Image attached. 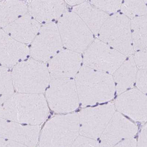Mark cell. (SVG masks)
Returning a JSON list of instances; mask_svg holds the SVG:
<instances>
[{
  "label": "cell",
  "mask_w": 147,
  "mask_h": 147,
  "mask_svg": "<svg viewBox=\"0 0 147 147\" xmlns=\"http://www.w3.org/2000/svg\"><path fill=\"white\" fill-rule=\"evenodd\" d=\"M63 46L57 25L49 23L41 26L32 41L30 53L32 59L45 63L62 50Z\"/></svg>",
  "instance_id": "obj_10"
},
{
  "label": "cell",
  "mask_w": 147,
  "mask_h": 147,
  "mask_svg": "<svg viewBox=\"0 0 147 147\" xmlns=\"http://www.w3.org/2000/svg\"><path fill=\"white\" fill-rule=\"evenodd\" d=\"M127 57L98 38L94 39L84 52V65L93 69L111 74Z\"/></svg>",
  "instance_id": "obj_8"
},
{
  "label": "cell",
  "mask_w": 147,
  "mask_h": 147,
  "mask_svg": "<svg viewBox=\"0 0 147 147\" xmlns=\"http://www.w3.org/2000/svg\"><path fill=\"white\" fill-rule=\"evenodd\" d=\"M137 126L119 112H115L100 137V147H111L123 140L133 138Z\"/></svg>",
  "instance_id": "obj_12"
},
{
  "label": "cell",
  "mask_w": 147,
  "mask_h": 147,
  "mask_svg": "<svg viewBox=\"0 0 147 147\" xmlns=\"http://www.w3.org/2000/svg\"><path fill=\"white\" fill-rule=\"evenodd\" d=\"M115 111L112 102L81 110L78 114L80 135L95 140L100 137Z\"/></svg>",
  "instance_id": "obj_9"
},
{
  "label": "cell",
  "mask_w": 147,
  "mask_h": 147,
  "mask_svg": "<svg viewBox=\"0 0 147 147\" xmlns=\"http://www.w3.org/2000/svg\"><path fill=\"white\" fill-rule=\"evenodd\" d=\"M79 102L83 107L112 99L115 86L111 75L83 65L74 80Z\"/></svg>",
  "instance_id": "obj_2"
},
{
  "label": "cell",
  "mask_w": 147,
  "mask_h": 147,
  "mask_svg": "<svg viewBox=\"0 0 147 147\" xmlns=\"http://www.w3.org/2000/svg\"><path fill=\"white\" fill-rule=\"evenodd\" d=\"M58 29L63 46L81 53L94 40V34L74 12L65 11L59 19Z\"/></svg>",
  "instance_id": "obj_5"
},
{
  "label": "cell",
  "mask_w": 147,
  "mask_h": 147,
  "mask_svg": "<svg viewBox=\"0 0 147 147\" xmlns=\"http://www.w3.org/2000/svg\"><path fill=\"white\" fill-rule=\"evenodd\" d=\"M77 113L56 115L45 124L40 138V147H70L79 136Z\"/></svg>",
  "instance_id": "obj_4"
},
{
  "label": "cell",
  "mask_w": 147,
  "mask_h": 147,
  "mask_svg": "<svg viewBox=\"0 0 147 147\" xmlns=\"http://www.w3.org/2000/svg\"><path fill=\"white\" fill-rule=\"evenodd\" d=\"M66 11L63 1H33L28 3V13L38 22L45 24L59 19Z\"/></svg>",
  "instance_id": "obj_17"
},
{
  "label": "cell",
  "mask_w": 147,
  "mask_h": 147,
  "mask_svg": "<svg viewBox=\"0 0 147 147\" xmlns=\"http://www.w3.org/2000/svg\"><path fill=\"white\" fill-rule=\"evenodd\" d=\"M111 147H137V141L131 138L123 140Z\"/></svg>",
  "instance_id": "obj_29"
},
{
  "label": "cell",
  "mask_w": 147,
  "mask_h": 147,
  "mask_svg": "<svg viewBox=\"0 0 147 147\" xmlns=\"http://www.w3.org/2000/svg\"><path fill=\"white\" fill-rule=\"evenodd\" d=\"M82 62L81 53L62 49L49 60L48 70L51 78H71L76 76Z\"/></svg>",
  "instance_id": "obj_14"
},
{
  "label": "cell",
  "mask_w": 147,
  "mask_h": 147,
  "mask_svg": "<svg viewBox=\"0 0 147 147\" xmlns=\"http://www.w3.org/2000/svg\"><path fill=\"white\" fill-rule=\"evenodd\" d=\"M133 58L138 69L147 68V50H140L134 53Z\"/></svg>",
  "instance_id": "obj_27"
},
{
  "label": "cell",
  "mask_w": 147,
  "mask_h": 147,
  "mask_svg": "<svg viewBox=\"0 0 147 147\" xmlns=\"http://www.w3.org/2000/svg\"><path fill=\"white\" fill-rule=\"evenodd\" d=\"M92 5L103 11L108 13H115L121 9V1H91Z\"/></svg>",
  "instance_id": "obj_24"
},
{
  "label": "cell",
  "mask_w": 147,
  "mask_h": 147,
  "mask_svg": "<svg viewBox=\"0 0 147 147\" xmlns=\"http://www.w3.org/2000/svg\"><path fill=\"white\" fill-rule=\"evenodd\" d=\"M40 28V23L27 12L3 30L14 40L26 45L32 43Z\"/></svg>",
  "instance_id": "obj_16"
},
{
  "label": "cell",
  "mask_w": 147,
  "mask_h": 147,
  "mask_svg": "<svg viewBox=\"0 0 147 147\" xmlns=\"http://www.w3.org/2000/svg\"><path fill=\"white\" fill-rule=\"evenodd\" d=\"M11 75L14 89L26 94H42L51 78L45 63L34 59L18 63L13 67Z\"/></svg>",
  "instance_id": "obj_3"
},
{
  "label": "cell",
  "mask_w": 147,
  "mask_h": 147,
  "mask_svg": "<svg viewBox=\"0 0 147 147\" xmlns=\"http://www.w3.org/2000/svg\"><path fill=\"white\" fill-rule=\"evenodd\" d=\"M70 147H100V146L96 140L80 135L75 140Z\"/></svg>",
  "instance_id": "obj_25"
},
{
  "label": "cell",
  "mask_w": 147,
  "mask_h": 147,
  "mask_svg": "<svg viewBox=\"0 0 147 147\" xmlns=\"http://www.w3.org/2000/svg\"><path fill=\"white\" fill-rule=\"evenodd\" d=\"M114 105L119 113L134 121H147V96L138 89H129L119 94Z\"/></svg>",
  "instance_id": "obj_11"
},
{
  "label": "cell",
  "mask_w": 147,
  "mask_h": 147,
  "mask_svg": "<svg viewBox=\"0 0 147 147\" xmlns=\"http://www.w3.org/2000/svg\"><path fill=\"white\" fill-rule=\"evenodd\" d=\"M14 91L11 72L0 66V106L14 94Z\"/></svg>",
  "instance_id": "obj_23"
},
{
  "label": "cell",
  "mask_w": 147,
  "mask_h": 147,
  "mask_svg": "<svg viewBox=\"0 0 147 147\" xmlns=\"http://www.w3.org/2000/svg\"><path fill=\"white\" fill-rule=\"evenodd\" d=\"M45 98L48 106L57 113L72 112L79 106L76 84L71 78H51Z\"/></svg>",
  "instance_id": "obj_7"
},
{
  "label": "cell",
  "mask_w": 147,
  "mask_h": 147,
  "mask_svg": "<svg viewBox=\"0 0 147 147\" xmlns=\"http://www.w3.org/2000/svg\"><path fill=\"white\" fill-rule=\"evenodd\" d=\"M84 1H80V0H75V1H74V0H73V1H66L65 2L69 5L75 7L76 5L81 4V3H82Z\"/></svg>",
  "instance_id": "obj_31"
},
{
  "label": "cell",
  "mask_w": 147,
  "mask_h": 147,
  "mask_svg": "<svg viewBox=\"0 0 147 147\" xmlns=\"http://www.w3.org/2000/svg\"><path fill=\"white\" fill-rule=\"evenodd\" d=\"M73 11L80 17L95 35H97L109 16V14L86 1L74 7Z\"/></svg>",
  "instance_id": "obj_18"
},
{
  "label": "cell",
  "mask_w": 147,
  "mask_h": 147,
  "mask_svg": "<svg viewBox=\"0 0 147 147\" xmlns=\"http://www.w3.org/2000/svg\"><path fill=\"white\" fill-rule=\"evenodd\" d=\"M138 68L132 56L125 60L113 74L115 90L120 94L133 88L136 82Z\"/></svg>",
  "instance_id": "obj_19"
},
{
  "label": "cell",
  "mask_w": 147,
  "mask_h": 147,
  "mask_svg": "<svg viewBox=\"0 0 147 147\" xmlns=\"http://www.w3.org/2000/svg\"><path fill=\"white\" fill-rule=\"evenodd\" d=\"M138 89L146 94L147 93V69H138L136 77V82Z\"/></svg>",
  "instance_id": "obj_26"
},
{
  "label": "cell",
  "mask_w": 147,
  "mask_h": 147,
  "mask_svg": "<svg viewBox=\"0 0 147 147\" xmlns=\"http://www.w3.org/2000/svg\"><path fill=\"white\" fill-rule=\"evenodd\" d=\"M29 53L26 45L19 43L0 29V66L13 67Z\"/></svg>",
  "instance_id": "obj_15"
},
{
  "label": "cell",
  "mask_w": 147,
  "mask_h": 147,
  "mask_svg": "<svg viewBox=\"0 0 147 147\" xmlns=\"http://www.w3.org/2000/svg\"><path fill=\"white\" fill-rule=\"evenodd\" d=\"M0 147H28L22 144L0 137Z\"/></svg>",
  "instance_id": "obj_30"
},
{
  "label": "cell",
  "mask_w": 147,
  "mask_h": 147,
  "mask_svg": "<svg viewBox=\"0 0 147 147\" xmlns=\"http://www.w3.org/2000/svg\"><path fill=\"white\" fill-rule=\"evenodd\" d=\"M98 39L125 56L134 53L131 38L130 19L115 13L109 16L97 35Z\"/></svg>",
  "instance_id": "obj_6"
},
{
  "label": "cell",
  "mask_w": 147,
  "mask_h": 147,
  "mask_svg": "<svg viewBox=\"0 0 147 147\" xmlns=\"http://www.w3.org/2000/svg\"><path fill=\"white\" fill-rule=\"evenodd\" d=\"M147 124L142 127L137 142V147H147Z\"/></svg>",
  "instance_id": "obj_28"
},
{
  "label": "cell",
  "mask_w": 147,
  "mask_h": 147,
  "mask_svg": "<svg viewBox=\"0 0 147 147\" xmlns=\"http://www.w3.org/2000/svg\"><path fill=\"white\" fill-rule=\"evenodd\" d=\"M131 38L134 51L147 50V16L130 20Z\"/></svg>",
  "instance_id": "obj_21"
},
{
  "label": "cell",
  "mask_w": 147,
  "mask_h": 147,
  "mask_svg": "<svg viewBox=\"0 0 147 147\" xmlns=\"http://www.w3.org/2000/svg\"><path fill=\"white\" fill-rule=\"evenodd\" d=\"M28 12V3L22 1H0V29Z\"/></svg>",
  "instance_id": "obj_20"
},
{
  "label": "cell",
  "mask_w": 147,
  "mask_h": 147,
  "mask_svg": "<svg viewBox=\"0 0 147 147\" xmlns=\"http://www.w3.org/2000/svg\"><path fill=\"white\" fill-rule=\"evenodd\" d=\"M39 125H23L0 118V137L28 147H35L40 136Z\"/></svg>",
  "instance_id": "obj_13"
},
{
  "label": "cell",
  "mask_w": 147,
  "mask_h": 147,
  "mask_svg": "<svg viewBox=\"0 0 147 147\" xmlns=\"http://www.w3.org/2000/svg\"><path fill=\"white\" fill-rule=\"evenodd\" d=\"M49 114V106L42 94L18 93L0 106L1 118L20 124L40 125Z\"/></svg>",
  "instance_id": "obj_1"
},
{
  "label": "cell",
  "mask_w": 147,
  "mask_h": 147,
  "mask_svg": "<svg viewBox=\"0 0 147 147\" xmlns=\"http://www.w3.org/2000/svg\"><path fill=\"white\" fill-rule=\"evenodd\" d=\"M146 1H125L122 2L121 9L123 15L132 19L147 15Z\"/></svg>",
  "instance_id": "obj_22"
}]
</instances>
